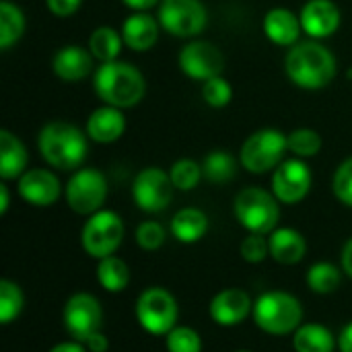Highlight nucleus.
Wrapping results in <instances>:
<instances>
[{
    "label": "nucleus",
    "mask_w": 352,
    "mask_h": 352,
    "mask_svg": "<svg viewBox=\"0 0 352 352\" xmlns=\"http://www.w3.org/2000/svg\"><path fill=\"white\" fill-rule=\"evenodd\" d=\"M336 70V56L318 39L299 41L289 47L285 56V72L289 80L305 91L326 89L334 80Z\"/></svg>",
    "instance_id": "nucleus-1"
},
{
    "label": "nucleus",
    "mask_w": 352,
    "mask_h": 352,
    "mask_svg": "<svg viewBox=\"0 0 352 352\" xmlns=\"http://www.w3.org/2000/svg\"><path fill=\"white\" fill-rule=\"evenodd\" d=\"M93 91L105 105L128 109L144 99L146 80L134 64L113 60L97 66L93 74Z\"/></svg>",
    "instance_id": "nucleus-2"
},
{
    "label": "nucleus",
    "mask_w": 352,
    "mask_h": 352,
    "mask_svg": "<svg viewBox=\"0 0 352 352\" xmlns=\"http://www.w3.org/2000/svg\"><path fill=\"white\" fill-rule=\"evenodd\" d=\"M87 132L68 122H50L39 130L37 148L43 161L60 171H76L82 167L89 142Z\"/></svg>",
    "instance_id": "nucleus-3"
},
{
    "label": "nucleus",
    "mask_w": 352,
    "mask_h": 352,
    "mask_svg": "<svg viewBox=\"0 0 352 352\" xmlns=\"http://www.w3.org/2000/svg\"><path fill=\"white\" fill-rule=\"evenodd\" d=\"M252 316L256 326L272 336L295 334L303 324L301 301L287 291H268L260 295L254 303Z\"/></svg>",
    "instance_id": "nucleus-4"
},
{
    "label": "nucleus",
    "mask_w": 352,
    "mask_h": 352,
    "mask_svg": "<svg viewBox=\"0 0 352 352\" xmlns=\"http://www.w3.org/2000/svg\"><path fill=\"white\" fill-rule=\"evenodd\" d=\"M280 202L272 192H266L264 188H243L233 202L235 219L243 229L250 233L270 235L274 229H278L280 221Z\"/></svg>",
    "instance_id": "nucleus-5"
},
{
    "label": "nucleus",
    "mask_w": 352,
    "mask_h": 352,
    "mask_svg": "<svg viewBox=\"0 0 352 352\" xmlns=\"http://www.w3.org/2000/svg\"><path fill=\"white\" fill-rule=\"evenodd\" d=\"M289 151L287 136L276 128H262L252 132L239 151V165L254 175L274 171Z\"/></svg>",
    "instance_id": "nucleus-6"
},
{
    "label": "nucleus",
    "mask_w": 352,
    "mask_h": 352,
    "mask_svg": "<svg viewBox=\"0 0 352 352\" xmlns=\"http://www.w3.org/2000/svg\"><path fill=\"white\" fill-rule=\"evenodd\" d=\"M179 318L175 297L163 287H151L136 299V320L140 328L153 336H167Z\"/></svg>",
    "instance_id": "nucleus-7"
},
{
    "label": "nucleus",
    "mask_w": 352,
    "mask_h": 352,
    "mask_svg": "<svg viewBox=\"0 0 352 352\" xmlns=\"http://www.w3.org/2000/svg\"><path fill=\"white\" fill-rule=\"evenodd\" d=\"M161 29L179 39L200 35L208 25V10L202 0H161L157 6Z\"/></svg>",
    "instance_id": "nucleus-8"
},
{
    "label": "nucleus",
    "mask_w": 352,
    "mask_h": 352,
    "mask_svg": "<svg viewBox=\"0 0 352 352\" xmlns=\"http://www.w3.org/2000/svg\"><path fill=\"white\" fill-rule=\"evenodd\" d=\"M124 233L126 229L122 217L113 210L101 208L99 212L91 214L89 221L85 223L80 231V243L91 258L101 260L116 254V250L122 245Z\"/></svg>",
    "instance_id": "nucleus-9"
},
{
    "label": "nucleus",
    "mask_w": 352,
    "mask_h": 352,
    "mask_svg": "<svg viewBox=\"0 0 352 352\" xmlns=\"http://www.w3.org/2000/svg\"><path fill=\"white\" fill-rule=\"evenodd\" d=\"M107 198V179L99 169L80 167L66 184V204L80 217H91L101 210Z\"/></svg>",
    "instance_id": "nucleus-10"
},
{
    "label": "nucleus",
    "mask_w": 352,
    "mask_h": 352,
    "mask_svg": "<svg viewBox=\"0 0 352 352\" xmlns=\"http://www.w3.org/2000/svg\"><path fill=\"white\" fill-rule=\"evenodd\" d=\"M173 182L169 177V171H163L161 167H146L138 171V175L132 182V198L136 206L142 212H163L171 200H173Z\"/></svg>",
    "instance_id": "nucleus-11"
},
{
    "label": "nucleus",
    "mask_w": 352,
    "mask_h": 352,
    "mask_svg": "<svg viewBox=\"0 0 352 352\" xmlns=\"http://www.w3.org/2000/svg\"><path fill=\"white\" fill-rule=\"evenodd\" d=\"M177 66L188 78L204 82L223 74L225 56L214 43L204 39H192L182 47L177 56Z\"/></svg>",
    "instance_id": "nucleus-12"
},
{
    "label": "nucleus",
    "mask_w": 352,
    "mask_h": 352,
    "mask_svg": "<svg viewBox=\"0 0 352 352\" xmlns=\"http://www.w3.org/2000/svg\"><path fill=\"white\" fill-rule=\"evenodd\" d=\"M62 320L66 332L74 340L85 342L95 332H101L103 309L99 299L93 297L91 293H74L64 305Z\"/></svg>",
    "instance_id": "nucleus-13"
},
{
    "label": "nucleus",
    "mask_w": 352,
    "mask_h": 352,
    "mask_svg": "<svg viewBox=\"0 0 352 352\" xmlns=\"http://www.w3.org/2000/svg\"><path fill=\"white\" fill-rule=\"evenodd\" d=\"M314 186V173L309 165L295 157L283 161L272 173V194L280 204H297L307 198Z\"/></svg>",
    "instance_id": "nucleus-14"
},
{
    "label": "nucleus",
    "mask_w": 352,
    "mask_h": 352,
    "mask_svg": "<svg viewBox=\"0 0 352 352\" xmlns=\"http://www.w3.org/2000/svg\"><path fill=\"white\" fill-rule=\"evenodd\" d=\"M19 196L31 206H52L62 196V184L50 169H27L16 179Z\"/></svg>",
    "instance_id": "nucleus-15"
},
{
    "label": "nucleus",
    "mask_w": 352,
    "mask_h": 352,
    "mask_svg": "<svg viewBox=\"0 0 352 352\" xmlns=\"http://www.w3.org/2000/svg\"><path fill=\"white\" fill-rule=\"evenodd\" d=\"M303 33H307L311 39H326L332 37L342 21L340 8L334 0H307L299 12Z\"/></svg>",
    "instance_id": "nucleus-16"
},
{
    "label": "nucleus",
    "mask_w": 352,
    "mask_h": 352,
    "mask_svg": "<svg viewBox=\"0 0 352 352\" xmlns=\"http://www.w3.org/2000/svg\"><path fill=\"white\" fill-rule=\"evenodd\" d=\"M252 311H254L252 297L243 289H223L212 297L208 305L210 318L223 328L239 326L241 322H245V318Z\"/></svg>",
    "instance_id": "nucleus-17"
},
{
    "label": "nucleus",
    "mask_w": 352,
    "mask_h": 352,
    "mask_svg": "<svg viewBox=\"0 0 352 352\" xmlns=\"http://www.w3.org/2000/svg\"><path fill=\"white\" fill-rule=\"evenodd\" d=\"M87 136L97 144H111L120 140L126 132V116L113 105H101L91 111L85 126Z\"/></svg>",
    "instance_id": "nucleus-18"
},
{
    "label": "nucleus",
    "mask_w": 352,
    "mask_h": 352,
    "mask_svg": "<svg viewBox=\"0 0 352 352\" xmlns=\"http://www.w3.org/2000/svg\"><path fill=\"white\" fill-rule=\"evenodd\" d=\"M93 54L80 45H64L52 58L54 74L64 82H78L93 72Z\"/></svg>",
    "instance_id": "nucleus-19"
},
{
    "label": "nucleus",
    "mask_w": 352,
    "mask_h": 352,
    "mask_svg": "<svg viewBox=\"0 0 352 352\" xmlns=\"http://www.w3.org/2000/svg\"><path fill=\"white\" fill-rule=\"evenodd\" d=\"M262 27H264V35L280 47H293L295 43H299V37L303 33L299 14L283 6L270 8L264 14Z\"/></svg>",
    "instance_id": "nucleus-20"
},
{
    "label": "nucleus",
    "mask_w": 352,
    "mask_h": 352,
    "mask_svg": "<svg viewBox=\"0 0 352 352\" xmlns=\"http://www.w3.org/2000/svg\"><path fill=\"white\" fill-rule=\"evenodd\" d=\"M161 23L148 12H132L122 25L124 43L134 52H148L159 39Z\"/></svg>",
    "instance_id": "nucleus-21"
},
{
    "label": "nucleus",
    "mask_w": 352,
    "mask_h": 352,
    "mask_svg": "<svg viewBox=\"0 0 352 352\" xmlns=\"http://www.w3.org/2000/svg\"><path fill=\"white\" fill-rule=\"evenodd\" d=\"M268 243H270L272 260L278 264H285V266L299 264L307 254L305 237L297 229H291V227L274 229L268 237Z\"/></svg>",
    "instance_id": "nucleus-22"
},
{
    "label": "nucleus",
    "mask_w": 352,
    "mask_h": 352,
    "mask_svg": "<svg viewBox=\"0 0 352 352\" xmlns=\"http://www.w3.org/2000/svg\"><path fill=\"white\" fill-rule=\"evenodd\" d=\"M29 153L23 140L10 130H0V177L4 182L19 179L27 171Z\"/></svg>",
    "instance_id": "nucleus-23"
},
{
    "label": "nucleus",
    "mask_w": 352,
    "mask_h": 352,
    "mask_svg": "<svg viewBox=\"0 0 352 352\" xmlns=\"http://www.w3.org/2000/svg\"><path fill=\"white\" fill-rule=\"evenodd\" d=\"M169 229L179 243H196L208 231V217L200 208H182L173 214Z\"/></svg>",
    "instance_id": "nucleus-24"
},
{
    "label": "nucleus",
    "mask_w": 352,
    "mask_h": 352,
    "mask_svg": "<svg viewBox=\"0 0 352 352\" xmlns=\"http://www.w3.org/2000/svg\"><path fill=\"white\" fill-rule=\"evenodd\" d=\"M334 334L322 324H301L293 334V349L297 352H334Z\"/></svg>",
    "instance_id": "nucleus-25"
},
{
    "label": "nucleus",
    "mask_w": 352,
    "mask_h": 352,
    "mask_svg": "<svg viewBox=\"0 0 352 352\" xmlns=\"http://www.w3.org/2000/svg\"><path fill=\"white\" fill-rule=\"evenodd\" d=\"M25 14L23 10L10 2L2 0L0 2V50L8 52L25 33Z\"/></svg>",
    "instance_id": "nucleus-26"
},
{
    "label": "nucleus",
    "mask_w": 352,
    "mask_h": 352,
    "mask_svg": "<svg viewBox=\"0 0 352 352\" xmlns=\"http://www.w3.org/2000/svg\"><path fill=\"white\" fill-rule=\"evenodd\" d=\"M122 45H126L122 31H116L113 27H107V25L97 27L89 37V50H91L93 58L99 60V64L118 60Z\"/></svg>",
    "instance_id": "nucleus-27"
},
{
    "label": "nucleus",
    "mask_w": 352,
    "mask_h": 352,
    "mask_svg": "<svg viewBox=\"0 0 352 352\" xmlns=\"http://www.w3.org/2000/svg\"><path fill=\"white\" fill-rule=\"evenodd\" d=\"M97 280L109 293H122L130 283V268L118 256L101 258L97 264Z\"/></svg>",
    "instance_id": "nucleus-28"
},
{
    "label": "nucleus",
    "mask_w": 352,
    "mask_h": 352,
    "mask_svg": "<svg viewBox=\"0 0 352 352\" xmlns=\"http://www.w3.org/2000/svg\"><path fill=\"white\" fill-rule=\"evenodd\" d=\"M202 173H204L206 182L223 186V184H227V182H231L235 177L237 161L227 151H212L202 161Z\"/></svg>",
    "instance_id": "nucleus-29"
},
{
    "label": "nucleus",
    "mask_w": 352,
    "mask_h": 352,
    "mask_svg": "<svg viewBox=\"0 0 352 352\" xmlns=\"http://www.w3.org/2000/svg\"><path fill=\"white\" fill-rule=\"evenodd\" d=\"M305 283L309 291L318 295H330L340 289L342 285V268L330 264V262H318L307 270Z\"/></svg>",
    "instance_id": "nucleus-30"
},
{
    "label": "nucleus",
    "mask_w": 352,
    "mask_h": 352,
    "mask_svg": "<svg viewBox=\"0 0 352 352\" xmlns=\"http://www.w3.org/2000/svg\"><path fill=\"white\" fill-rule=\"evenodd\" d=\"M25 305V297L23 291L16 283L2 278L0 280V324L8 326L10 322H14Z\"/></svg>",
    "instance_id": "nucleus-31"
},
{
    "label": "nucleus",
    "mask_w": 352,
    "mask_h": 352,
    "mask_svg": "<svg viewBox=\"0 0 352 352\" xmlns=\"http://www.w3.org/2000/svg\"><path fill=\"white\" fill-rule=\"evenodd\" d=\"M289 151L299 159L316 157L322 151V136L314 128H297L287 136Z\"/></svg>",
    "instance_id": "nucleus-32"
},
{
    "label": "nucleus",
    "mask_w": 352,
    "mask_h": 352,
    "mask_svg": "<svg viewBox=\"0 0 352 352\" xmlns=\"http://www.w3.org/2000/svg\"><path fill=\"white\" fill-rule=\"evenodd\" d=\"M169 177L175 190L190 192L200 184L204 173H202V165H198L194 159H177L169 169Z\"/></svg>",
    "instance_id": "nucleus-33"
},
{
    "label": "nucleus",
    "mask_w": 352,
    "mask_h": 352,
    "mask_svg": "<svg viewBox=\"0 0 352 352\" xmlns=\"http://www.w3.org/2000/svg\"><path fill=\"white\" fill-rule=\"evenodd\" d=\"M202 99L208 107L214 109H223L231 103L233 99V87L229 85V80L221 74L214 78H208L202 82Z\"/></svg>",
    "instance_id": "nucleus-34"
},
{
    "label": "nucleus",
    "mask_w": 352,
    "mask_h": 352,
    "mask_svg": "<svg viewBox=\"0 0 352 352\" xmlns=\"http://www.w3.org/2000/svg\"><path fill=\"white\" fill-rule=\"evenodd\" d=\"M165 344L169 352H202V338L190 326H175L165 336Z\"/></svg>",
    "instance_id": "nucleus-35"
},
{
    "label": "nucleus",
    "mask_w": 352,
    "mask_h": 352,
    "mask_svg": "<svg viewBox=\"0 0 352 352\" xmlns=\"http://www.w3.org/2000/svg\"><path fill=\"white\" fill-rule=\"evenodd\" d=\"M332 190L340 204L352 208V157L344 159L338 165L334 179H332Z\"/></svg>",
    "instance_id": "nucleus-36"
},
{
    "label": "nucleus",
    "mask_w": 352,
    "mask_h": 352,
    "mask_svg": "<svg viewBox=\"0 0 352 352\" xmlns=\"http://www.w3.org/2000/svg\"><path fill=\"white\" fill-rule=\"evenodd\" d=\"M165 237H167V233H165L163 225L157 223V221H144V223H140L138 229H136V243H138L144 252H155V250H159V248L165 243Z\"/></svg>",
    "instance_id": "nucleus-37"
},
{
    "label": "nucleus",
    "mask_w": 352,
    "mask_h": 352,
    "mask_svg": "<svg viewBox=\"0 0 352 352\" xmlns=\"http://www.w3.org/2000/svg\"><path fill=\"white\" fill-rule=\"evenodd\" d=\"M241 258L250 264H260L270 256V243L266 239V235L260 233H250L243 241H241Z\"/></svg>",
    "instance_id": "nucleus-38"
},
{
    "label": "nucleus",
    "mask_w": 352,
    "mask_h": 352,
    "mask_svg": "<svg viewBox=\"0 0 352 352\" xmlns=\"http://www.w3.org/2000/svg\"><path fill=\"white\" fill-rule=\"evenodd\" d=\"M80 4H82V0H45L47 10L54 16H60V19L72 16L80 8Z\"/></svg>",
    "instance_id": "nucleus-39"
},
{
    "label": "nucleus",
    "mask_w": 352,
    "mask_h": 352,
    "mask_svg": "<svg viewBox=\"0 0 352 352\" xmlns=\"http://www.w3.org/2000/svg\"><path fill=\"white\" fill-rule=\"evenodd\" d=\"M85 346H87V351L89 352H107L109 351V340H107V336L103 334V332H95L93 336H89L85 342H82Z\"/></svg>",
    "instance_id": "nucleus-40"
},
{
    "label": "nucleus",
    "mask_w": 352,
    "mask_h": 352,
    "mask_svg": "<svg viewBox=\"0 0 352 352\" xmlns=\"http://www.w3.org/2000/svg\"><path fill=\"white\" fill-rule=\"evenodd\" d=\"M124 6H128L132 12H146L151 10L153 6H159L161 0H122Z\"/></svg>",
    "instance_id": "nucleus-41"
},
{
    "label": "nucleus",
    "mask_w": 352,
    "mask_h": 352,
    "mask_svg": "<svg viewBox=\"0 0 352 352\" xmlns=\"http://www.w3.org/2000/svg\"><path fill=\"white\" fill-rule=\"evenodd\" d=\"M340 266H342V272L352 278V237L346 241V243H344V248H342Z\"/></svg>",
    "instance_id": "nucleus-42"
},
{
    "label": "nucleus",
    "mask_w": 352,
    "mask_h": 352,
    "mask_svg": "<svg viewBox=\"0 0 352 352\" xmlns=\"http://www.w3.org/2000/svg\"><path fill=\"white\" fill-rule=\"evenodd\" d=\"M338 349L340 352H352V322L346 324L338 336Z\"/></svg>",
    "instance_id": "nucleus-43"
},
{
    "label": "nucleus",
    "mask_w": 352,
    "mask_h": 352,
    "mask_svg": "<svg viewBox=\"0 0 352 352\" xmlns=\"http://www.w3.org/2000/svg\"><path fill=\"white\" fill-rule=\"evenodd\" d=\"M50 352H87V346L78 340H70V342H60L56 344Z\"/></svg>",
    "instance_id": "nucleus-44"
},
{
    "label": "nucleus",
    "mask_w": 352,
    "mask_h": 352,
    "mask_svg": "<svg viewBox=\"0 0 352 352\" xmlns=\"http://www.w3.org/2000/svg\"><path fill=\"white\" fill-rule=\"evenodd\" d=\"M8 204H10L8 186H6V182H2V184H0V214H6V210H8Z\"/></svg>",
    "instance_id": "nucleus-45"
},
{
    "label": "nucleus",
    "mask_w": 352,
    "mask_h": 352,
    "mask_svg": "<svg viewBox=\"0 0 352 352\" xmlns=\"http://www.w3.org/2000/svg\"><path fill=\"white\" fill-rule=\"evenodd\" d=\"M235 352H252V351H235Z\"/></svg>",
    "instance_id": "nucleus-46"
}]
</instances>
